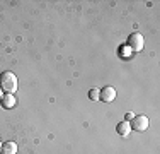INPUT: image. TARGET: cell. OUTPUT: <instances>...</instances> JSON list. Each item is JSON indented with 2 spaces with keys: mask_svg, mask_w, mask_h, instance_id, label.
Wrapping results in <instances>:
<instances>
[{
  "mask_svg": "<svg viewBox=\"0 0 160 154\" xmlns=\"http://www.w3.org/2000/svg\"><path fill=\"white\" fill-rule=\"evenodd\" d=\"M0 149H2V144H0Z\"/></svg>",
  "mask_w": 160,
  "mask_h": 154,
  "instance_id": "11",
  "label": "cell"
},
{
  "mask_svg": "<svg viewBox=\"0 0 160 154\" xmlns=\"http://www.w3.org/2000/svg\"><path fill=\"white\" fill-rule=\"evenodd\" d=\"M128 50L129 52H142L143 50V46H145V40H143V34L142 33H131L129 34V38H128Z\"/></svg>",
  "mask_w": 160,
  "mask_h": 154,
  "instance_id": "2",
  "label": "cell"
},
{
  "mask_svg": "<svg viewBox=\"0 0 160 154\" xmlns=\"http://www.w3.org/2000/svg\"><path fill=\"white\" fill-rule=\"evenodd\" d=\"M2 96H3V92H2V87H0V99H2Z\"/></svg>",
  "mask_w": 160,
  "mask_h": 154,
  "instance_id": "10",
  "label": "cell"
},
{
  "mask_svg": "<svg viewBox=\"0 0 160 154\" xmlns=\"http://www.w3.org/2000/svg\"><path fill=\"white\" fill-rule=\"evenodd\" d=\"M116 130H118V134H119V135L126 137V135H129V132H131V125H129V122L123 120V122H119V123H118Z\"/></svg>",
  "mask_w": 160,
  "mask_h": 154,
  "instance_id": "6",
  "label": "cell"
},
{
  "mask_svg": "<svg viewBox=\"0 0 160 154\" xmlns=\"http://www.w3.org/2000/svg\"><path fill=\"white\" fill-rule=\"evenodd\" d=\"M133 117H135L133 113H126V122H131V120H133Z\"/></svg>",
  "mask_w": 160,
  "mask_h": 154,
  "instance_id": "9",
  "label": "cell"
},
{
  "mask_svg": "<svg viewBox=\"0 0 160 154\" xmlns=\"http://www.w3.org/2000/svg\"><path fill=\"white\" fill-rule=\"evenodd\" d=\"M89 99L97 101V99H99V89H90L89 91Z\"/></svg>",
  "mask_w": 160,
  "mask_h": 154,
  "instance_id": "8",
  "label": "cell"
},
{
  "mask_svg": "<svg viewBox=\"0 0 160 154\" xmlns=\"http://www.w3.org/2000/svg\"><path fill=\"white\" fill-rule=\"evenodd\" d=\"M0 105L5 108V110L14 108V106H16V96H14V94H9V92H7V94H3L2 99H0Z\"/></svg>",
  "mask_w": 160,
  "mask_h": 154,
  "instance_id": "5",
  "label": "cell"
},
{
  "mask_svg": "<svg viewBox=\"0 0 160 154\" xmlns=\"http://www.w3.org/2000/svg\"><path fill=\"white\" fill-rule=\"evenodd\" d=\"M16 152H17L16 142H5V144H2V154H16Z\"/></svg>",
  "mask_w": 160,
  "mask_h": 154,
  "instance_id": "7",
  "label": "cell"
},
{
  "mask_svg": "<svg viewBox=\"0 0 160 154\" xmlns=\"http://www.w3.org/2000/svg\"><path fill=\"white\" fill-rule=\"evenodd\" d=\"M99 99H102V101H106V103H111L112 99H116V89H114L112 86L102 87V89L99 91Z\"/></svg>",
  "mask_w": 160,
  "mask_h": 154,
  "instance_id": "4",
  "label": "cell"
},
{
  "mask_svg": "<svg viewBox=\"0 0 160 154\" xmlns=\"http://www.w3.org/2000/svg\"><path fill=\"white\" fill-rule=\"evenodd\" d=\"M148 118L145 117V115H136V117H133V120H131V130H138V132H143V130H147L148 129Z\"/></svg>",
  "mask_w": 160,
  "mask_h": 154,
  "instance_id": "3",
  "label": "cell"
},
{
  "mask_svg": "<svg viewBox=\"0 0 160 154\" xmlns=\"http://www.w3.org/2000/svg\"><path fill=\"white\" fill-rule=\"evenodd\" d=\"M0 87H2V91L9 92V94L16 92V89H17V77L14 75L12 72H2V74H0Z\"/></svg>",
  "mask_w": 160,
  "mask_h": 154,
  "instance_id": "1",
  "label": "cell"
}]
</instances>
